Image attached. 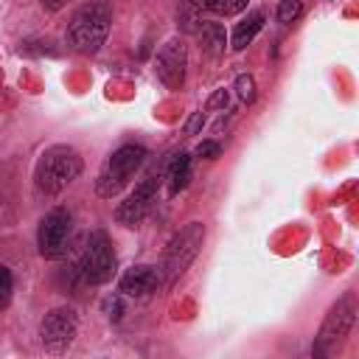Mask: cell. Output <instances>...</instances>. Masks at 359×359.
Returning a JSON list of instances; mask_svg holds the SVG:
<instances>
[{"mask_svg":"<svg viewBox=\"0 0 359 359\" xmlns=\"http://www.w3.org/2000/svg\"><path fill=\"white\" fill-rule=\"evenodd\" d=\"M300 14H303V0H280V6H278V20L280 22L292 25V22L300 20Z\"/></svg>","mask_w":359,"mask_h":359,"instance_id":"17","label":"cell"},{"mask_svg":"<svg viewBox=\"0 0 359 359\" xmlns=\"http://www.w3.org/2000/svg\"><path fill=\"white\" fill-rule=\"evenodd\" d=\"M196 39H199V48L205 56H222L224 48H227V31L222 22H213V20H202V25L196 28Z\"/></svg>","mask_w":359,"mask_h":359,"instance_id":"12","label":"cell"},{"mask_svg":"<svg viewBox=\"0 0 359 359\" xmlns=\"http://www.w3.org/2000/svg\"><path fill=\"white\" fill-rule=\"evenodd\" d=\"M163 286V272L160 266H151V264H137V266H129L123 275H121V294L126 297H135V300H149L157 294V289Z\"/></svg>","mask_w":359,"mask_h":359,"instance_id":"11","label":"cell"},{"mask_svg":"<svg viewBox=\"0 0 359 359\" xmlns=\"http://www.w3.org/2000/svg\"><path fill=\"white\" fill-rule=\"evenodd\" d=\"M73 233V213L67 208H50L42 219H39V230H36V247L42 258H59L67 250Z\"/></svg>","mask_w":359,"mask_h":359,"instance_id":"7","label":"cell"},{"mask_svg":"<svg viewBox=\"0 0 359 359\" xmlns=\"http://www.w3.org/2000/svg\"><path fill=\"white\" fill-rule=\"evenodd\" d=\"M227 101H230L227 90H216V93L208 98V109H219V107H227Z\"/></svg>","mask_w":359,"mask_h":359,"instance_id":"21","label":"cell"},{"mask_svg":"<svg viewBox=\"0 0 359 359\" xmlns=\"http://www.w3.org/2000/svg\"><path fill=\"white\" fill-rule=\"evenodd\" d=\"M157 185L160 180L157 177H146L118 208H115V222L123 224V227H135L146 219V213L151 210L154 205V196H157Z\"/></svg>","mask_w":359,"mask_h":359,"instance_id":"10","label":"cell"},{"mask_svg":"<svg viewBox=\"0 0 359 359\" xmlns=\"http://www.w3.org/2000/svg\"><path fill=\"white\" fill-rule=\"evenodd\" d=\"M146 160V149L140 143H123L118 146L101 165L98 177H95V194L101 199H112L115 194H121L129 180L135 177V171L143 165Z\"/></svg>","mask_w":359,"mask_h":359,"instance_id":"3","label":"cell"},{"mask_svg":"<svg viewBox=\"0 0 359 359\" xmlns=\"http://www.w3.org/2000/svg\"><path fill=\"white\" fill-rule=\"evenodd\" d=\"M11 269L6 266V264H0V300H3V306L8 303V297H11Z\"/></svg>","mask_w":359,"mask_h":359,"instance_id":"19","label":"cell"},{"mask_svg":"<svg viewBox=\"0 0 359 359\" xmlns=\"http://www.w3.org/2000/svg\"><path fill=\"white\" fill-rule=\"evenodd\" d=\"M202 3H205L208 11H213L219 17H233V14L244 11L250 0H202Z\"/></svg>","mask_w":359,"mask_h":359,"instance_id":"16","label":"cell"},{"mask_svg":"<svg viewBox=\"0 0 359 359\" xmlns=\"http://www.w3.org/2000/svg\"><path fill=\"white\" fill-rule=\"evenodd\" d=\"M219 151H222V146H219V143H213V140H205V143H199V149H196V154H199V157H205V160L219 157Z\"/></svg>","mask_w":359,"mask_h":359,"instance_id":"20","label":"cell"},{"mask_svg":"<svg viewBox=\"0 0 359 359\" xmlns=\"http://www.w3.org/2000/svg\"><path fill=\"white\" fill-rule=\"evenodd\" d=\"M11 224V210H8V205L0 199V227H8Z\"/></svg>","mask_w":359,"mask_h":359,"instance_id":"24","label":"cell"},{"mask_svg":"<svg viewBox=\"0 0 359 359\" xmlns=\"http://www.w3.org/2000/svg\"><path fill=\"white\" fill-rule=\"evenodd\" d=\"M0 309H3V300H0Z\"/></svg>","mask_w":359,"mask_h":359,"instance_id":"25","label":"cell"},{"mask_svg":"<svg viewBox=\"0 0 359 359\" xmlns=\"http://www.w3.org/2000/svg\"><path fill=\"white\" fill-rule=\"evenodd\" d=\"M79 269H81V278L87 283L98 286V283L112 280V275H115V250H112V241L104 230H93L87 236Z\"/></svg>","mask_w":359,"mask_h":359,"instance_id":"5","label":"cell"},{"mask_svg":"<svg viewBox=\"0 0 359 359\" xmlns=\"http://www.w3.org/2000/svg\"><path fill=\"white\" fill-rule=\"evenodd\" d=\"M79 334V317L73 309L67 306H59V309H50L45 314V320L39 323V339L45 345V351L50 353H62L73 345Z\"/></svg>","mask_w":359,"mask_h":359,"instance_id":"8","label":"cell"},{"mask_svg":"<svg viewBox=\"0 0 359 359\" xmlns=\"http://www.w3.org/2000/svg\"><path fill=\"white\" fill-rule=\"evenodd\" d=\"M202 123H205V115H202V112H194V115H191V121L185 123V135H196Z\"/></svg>","mask_w":359,"mask_h":359,"instance_id":"22","label":"cell"},{"mask_svg":"<svg viewBox=\"0 0 359 359\" xmlns=\"http://www.w3.org/2000/svg\"><path fill=\"white\" fill-rule=\"evenodd\" d=\"M264 28V11H250L238 25H236V31H233V39H230V48L233 50H244L252 39H255V34Z\"/></svg>","mask_w":359,"mask_h":359,"instance_id":"13","label":"cell"},{"mask_svg":"<svg viewBox=\"0 0 359 359\" xmlns=\"http://www.w3.org/2000/svg\"><path fill=\"white\" fill-rule=\"evenodd\" d=\"M109 22H112V6L107 0H90L84 3L67 22L65 39L70 45V50L76 53H98L101 45L107 42L109 34Z\"/></svg>","mask_w":359,"mask_h":359,"instance_id":"1","label":"cell"},{"mask_svg":"<svg viewBox=\"0 0 359 359\" xmlns=\"http://www.w3.org/2000/svg\"><path fill=\"white\" fill-rule=\"evenodd\" d=\"M84 168V160L81 154L67 146V143H56V146H48L39 160H36V168H34V182H36V191L39 194H62L73 180H79Z\"/></svg>","mask_w":359,"mask_h":359,"instance_id":"2","label":"cell"},{"mask_svg":"<svg viewBox=\"0 0 359 359\" xmlns=\"http://www.w3.org/2000/svg\"><path fill=\"white\" fill-rule=\"evenodd\" d=\"M353 320H356L353 297H351V294H342V297L328 309V314H325V320H323V325H320V334H317V342H314V351H311V353H314V356L331 353V351L348 337Z\"/></svg>","mask_w":359,"mask_h":359,"instance_id":"6","label":"cell"},{"mask_svg":"<svg viewBox=\"0 0 359 359\" xmlns=\"http://www.w3.org/2000/svg\"><path fill=\"white\" fill-rule=\"evenodd\" d=\"M236 93H238V98H241L244 104H252V101H255V79H252L250 73H241V76L236 79Z\"/></svg>","mask_w":359,"mask_h":359,"instance_id":"18","label":"cell"},{"mask_svg":"<svg viewBox=\"0 0 359 359\" xmlns=\"http://www.w3.org/2000/svg\"><path fill=\"white\" fill-rule=\"evenodd\" d=\"M67 3H70V0H39V6H42L45 11H62Z\"/></svg>","mask_w":359,"mask_h":359,"instance_id":"23","label":"cell"},{"mask_svg":"<svg viewBox=\"0 0 359 359\" xmlns=\"http://www.w3.org/2000/svg\"><path fill=\"white\" fill-rule=\"evenodd\" d=\"M188 177H191V157L185 151L174 154L165 165V180H168V194H177L188 185Z\"/></svg>","mask_w":359,"mask_h":359,"instance_id":"14","label":"cell"},{"mask_svg":"<svg viewBox=\"0 0 359 359\" xmlns=\"http://www.w3.org/2000/svg\"><path fill=\"white\" fill-rule=\"evenodd\" d=\"M202 241H205V224L202 222H188L180 233H174V238L168 241L165 247V255H163V264H160V272H163V283L171 286L177 283L185 269L194 264V258L199 255L202 250Z\"/></svg>","mask_w":359,"mask_h":359,"instance_id":"4","label":"cell"},{"mask_svg":"<svg viewBox=\"0 0 359 359\" xmlns=\"http://www.w3.org/2000/svg\"><path fill=\"white\" fill-rule=\"evenodd\" d=\"M202 11H205L202 0H182L177 8V25L188 34H196V28L202 25Z\"/></svg>","mask_w":359,"mask_h":359,"instance_id":"15","label":"cell"},{"mask_svg":"<svg viewBox=\"0 0 359 359\" xmlns=\"http://www.w3.org/2000/svg\"><path fill=\"white\" fill-rule=\"evenodd\" d=\"M185 67H188V48L180 36H171L163 42L154 59V73L168 90H180L185 84Z\"/></svg>","mask_w":359,"mask_h":359,"instance_id":"9","label":"cell"}]
</instances>
